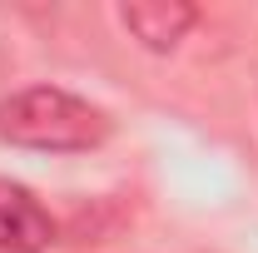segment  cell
Instances as JSON below:
<instances>
[{"label":"cell","mask_w":258,"mask_h":253,"mask_svg":"<svg viewBox=\"0 0 258 253\" xmlns=\"http://www.w3.org/2000/svg\"><path fill=\"white\" fill-rule=\"evenodd\" d=\"M194 20H199V10L184 5V0H134V5H119V25L154 55L174 50L194 30Z\"/></svg>","instance_id":"3957f363"},{"label":"cell","mask_w":258,"mask_h":253,"mask_svg":"<svg viewBox=\"0 0 258 253\" xmlns=\"http://www.w3.org/2000/svg\"><path fill=\"white\" fill-rule=\"evenodd\" d=\"M55 243V219L25 184L0 179V253H45Z\"/></svg>","instance_id":"7a4b0ae2"},{"label":"cell","mask_w":258,"mask_h":253,"mask_svg":"<svg viewBox=\"0 0 258 253\" xmlns=\"http://www.w3.org/2000/svg\"><path fill=\"white\" fill-rule=\"evenodd\" d=\"M114 134V119L60 85H30L0 99V139L40 154H90Z\"/></svg>","instance_id":"6da1fadb"}]
</instances>
